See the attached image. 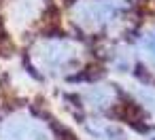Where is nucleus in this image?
<instances>
[{
	"label": "nucleus",
	"instance_id": "nucleus-1",
	"mask_svg": "<svg viewBox=\"0 0 155 140\" xmlns=\"http://www.w3.org/2000/svg\"><path fill=\"white\" fill-rule=\"evenodd\" d=\"M34 62L43 72L64 74L79 64V49L68 41H41L34 47Z\"/></svg>",
	"mask_w": 155,
	"mask_h": 140
},
{
	"label": "nucleus",
	"instance_id": "nucleus-8",
	"mask_svg": "<svg viewBox=\"0 0 155 140\" xmlns=\"http://www.w3.org/2000/svg\"><path fill=\"white\" fill-rule=\"evenodd\" d=\"M149 140H155V134H151V138H149Z\"/></svg>",
	"mask_w": 155,
	"mask_h": 140
},
{
	"label": "nucleus",
	"instance_id": "nucleus-4",
	"mask_svg": "<svg viewBox=\"0 0 155 140\" xmlns=\"http://www.w3.org/2000/svg\"><path fill=\"white\" fill-rule=\"evenodd\" d=\"M85 100L91 104V106H108L113 100H115V91L108 87V85H98V87H91L87 93H85Z\"/></svg>",
	"mask_w": 155,
	"mask_h": 140
},
{
	"label": "nucleus",
	"instance_id": "nucleus-2",
	"mask_svg": "<svg viewBox=\"0 0 155 140\" xmlns=\"http://www.w3.org/2000/svg\"><path fill=\"white\" fill-rule=\"evenodd\" d=\"M119 13L115 0H79L72 9V17L85 30H98L108 26Z\"/></svg>",
	"mask_w": 155,
	"mask_h": 140
},
{
	"label": "nucleus",
	"instance_id": "nucleus-5",
	"mask_svg": "<svg viewBox=\"0 0 155 140\" xmlns=\"http://www.w3.org/2000/svg\"><path fill=\"white\" fill-rule=\"evenodd\" d=\"M36 13H38V0H17L11 19L26 24V21H32L36 17Z\"/></svg>",
	"mask_w": 155,
	"mask_h": 140
},
{
	"label": "nucleus",
	"instance_id": "nucleus-6",
	"mask_svg": "<svg viewBox=\"0 0 155 140\" xmlns=\"http://www.w3.org/2000/svg\"><path fill=\"white\" fill-rule=\"evenodd\" d=\"M89 132L96 140H123V134L115 127V125H108L104 121H98V123H91L89 125Z\"/></svg>",
	"mask_w": 155,
	"mask_h": 140
},
{
	"label": "nucleus",
	"instance_id": "nucleus-7",
	"mask_svg": "<svg viewBox=\"0 0 155 140\" xmlns=\"http://www.w3.org/2000/svg\"><path fill=\"white\" fill-rule=\"evenodd\" d=\"M142 51H144V55L151 60V64L155 66V34H149V36L142 41Z\"/></svg>",
	"mask_w": 155,
	"mask_h": 140
},
{
	"label": "nucleus",
	"instance_id": "nucleus-3",
	"mask_svg": "<svg viewBox=\"0 0 155 140\" xmlns=\"http://www.w3.org/2000/svg\"><path fill=\"white\" fill-rule=\"evenodd\" d=\"M0 140H51L47 127L26 115L11 117L0 127Z\"/></svg>",
	"mask_w": 155,
	"mask_h": 140
}]
</instances>
